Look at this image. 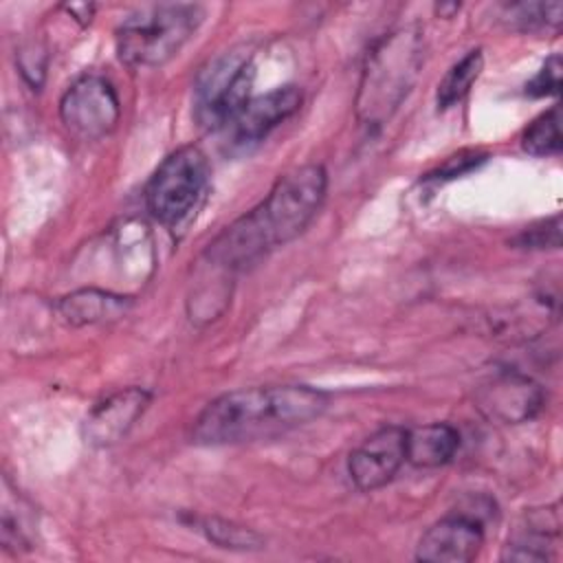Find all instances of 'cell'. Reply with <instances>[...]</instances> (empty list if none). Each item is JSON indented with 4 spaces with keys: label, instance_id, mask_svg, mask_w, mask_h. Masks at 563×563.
I'll return each mask as SVG.
<instances>
[{
    "label": "cell",
    "instance_id": "cell-3",
    "mask_svg": "<svg viewBox=\"0 0 563 563\" xmlns=\"http://www.w3.org/2000/svg\"><path fill=\"white\" fill-rule=\"evenodd\" d=\"M424 62V37L405 26L385 35L365 57L354 101L356 119L367 130H378L391 119L411 92Z\"/></svg>",
    "mask_w": 563,
    "mask_h": 563
},
{
    "label": "cell",
    "instance_id": "cell-18",
    "mask_svg": "<svg viewBox=\"0 0 563 563\" xmlns=\"http://www.w3.org/2000/svg\"><path fill=\"white\" fill-rule=\"evenodd\" d=\"M521 147L530 156H554L561 152V108L552 106L523 132Z\"/></svg>",
    "mask_w": 563,
    "mask_h": 563
},
{
    "label": "cell",
    "instance_id": "cell-24",
    "mask_svg": "<svg viewBox=\"0 0 563 563\" xmlns=\"http://www.w3.org/2000/svg\"><path fill=\"white\" fill-rule=\"evenodd\" d=\"M433 9H435V13H438V15H442V18H451L455 11H460V4H457V2H449V4H435Z\"/></svg>",
    "mask_w": 563,
    "mask_h": 563
},
{
    "label": "cell",
    "instance_id": "cell-5",
    "mask_svg": "<svg viewBox=\"0 0 563 563\" xmlns=\"http://www.w3.org/2000/svg\"><path fill=\"white\" fill-rule=\"evenodd\" d=\"M209 161L196 145L172 152L145 185V207L154 220L178 229L196 213L209 187Z\"/></svg>",
    "mask_w": 563,
    "mask_h": 563
},
{
    "label": "cell",
    "instance_id": "cell-11",
    "mask_svg": "<svg viewBox=\"0 0 563 563\" xmlns=\"http://www.w3.org/2000/svg\"><path fill=\"white\" fill-rule=\"evenodd\" d=\"M301 106V90L297 86H282L266 95L251 97L238 117L227 125L231 145L249 147L260 143L282 121L292 117Z\"/></svg>",
    "mask_w": 563,
    "mask_h": 563
},
{
    "label": "cell",
    "instance_id": "cell-12",
    "mask_svg": "<svg viewBox=\"0 0 563 563\" xmlns=\"http://www.w3.org/2000/svg\"><path fill=\"white\" fill-rule=\"evenodd\" d=\"M152 394L143 387H125L92 407L84 422V438L92 446H112L128 435L145 413Z\"/></svg>",
    "mask_w": 563,
    "mask_h": 563
},
{
    "label": "cell",
    "instance_id": "cell-4",
    "mask_svg": "<svg viewBox=\"0 0 563 563\" xmlns=\"http://www.w3.org/2000/svg\"><path fill=\"white\" fill-rule=\"evenodd\" d=\"M205 18L200 4H154L125 18L114 35L117 55L130 68L169 62Z\"/></svg>",
    "mask_w": 563,
    "mask_h": 563
},
{
    "label": "cell",
    "instance_id": "cell-21",
    "mask_svg": "<svg viewBox=\"0 0 563 563\" xmlns=\"http://www.w3.org/2000/svg\"><path fill=\"white\" fill-rule=\"evenodd\" d=\"M561 90V55H550L537 75L526 84V95L530 97H550Z\"/></svg>",
    "mask_w": 563,
    "mask_h": 563
},
{
    "label": "cell",
    "instance_id": "cell-10",
    "mask_svg": "<svg viewBox=\"0 0 563 563\" xmlns=\"http://www.w3.org/2000/svg\"><path fill=\"white\" fill-rule=\"evenodd\" d=\"M484 545V526L477 515L457 512L431 523L418 545L416 559L427 563H468Z\"/></svg>",
    "mask_w": 563,
    "mask_h": 563
},
{
    "label": "cell",
    "instance_id": "cell-20",
    "mask_svg": "<svg viewBox=\"0 0 563 563\" xmlns=\"http://www.w3.org/2000/svg\"><path fill=\"white\" fill-rule=\"evenodd\" d=\"M512 246L526 249V251H545V249H559L561 246V216H550L545 220H539L526 229H521L512 238Z\"/></svg>",
    "mask_w": 563,
    "mask_h": 563
},
{
    "label": "cell",
    "instance_id": "cell-15",
    "mask_svg": "<svg viewBox=\"0 0 563 563\" xmlns=\"http://www.w3.org/2000/svg\"><path fill=\"white\" fill-rule=\"evenodd\" d=\"M460 449V433L446 422H429L407 429V462L416 468H440Z\"/></svg>",
    "mask_w": 563,
    "mask_h": 563
},
{
    "label": "cell",
    "instance_id": "cell-23",
    "mask_svg": "<svg viewBox=\"0 0 563 563\" xmlns=\"http://www.w3.org/2000/svg\"><path fill=\"white\" fill-rule=\"evenodd\" d=\"M44 53L40 51H33V48H24L18 53V66H20V73L22 77L29 81V86H33L35 90L42 86L44 81V68H46V62H44Z\"/></svg>",
    "mask_w": 563,
    "mask_h": 563
},
{
    "label": "cell",
    "instance_id": "cell-17",
    "mask_svg": "<svg viewBox=\"0 0 563 563\" xmlns=\"http://www.w3.org/2000/svg\"><path fill=\"white\" fill-rule=\"evenodd\" d=\"M510 26L519 31H559L563 20L561 2H519L504 7Z\"/></svg>",
    "mask_w": 563,
    "mask_h": 563
},
{
    "label": "cell",
    "instance_id": "cell-9",
    "mask_svg": "<svg viewBox=\"0 0 563 563\" xmlns=\"http://www.w3.org/2000/svg\"><path fill=\"white\" fill-rule=\"evenodd\" d=\"M543 387L519 372H499L475 391V407L479 413L501 424L532 420L543 409Z\"/></svg>",
    "mask_w": 563,
    "mask_h": 563
},
{
    "label": "cell",
    "instance_id": "cell-14",
    "mask_svg": "<svg viewBox=\"0 0 563 563\" xmlns=\"http://www.w3.org/2000/svg\"><path fill=\"white\" fill-rule=\"evenodd\" d=\"M130 306L132 297L101 288H79L57 301V312L70 325H92L123 317Z\"/></svg>",
    "mask_w": 563,
    "mask_h": 563
},
{
    "label": "cell",
    "instance_id": "cell-16",
    "mask_svg": "<svg viewBox=\"0 0 563 563\" xmlns=\"http://www.w3.org/2000/svg\"><path fill=\"white\" fill-rule=\"evenodd\" d=\"M482 68H484L482 48L468 51L457 64H453L444 75V79L438 84V92H435L438 110H449L455 103H460L468 95L475 79L479 77Z\"/></svg>",
    "mask_w": 563,
    "mask_h": 563
},
{
    "label": "cell",
    "instance_id": "cell-6",
    "mask_svg": "<svg viewBox=\"0 0 563 563\" xmlns=\"http://www.w3.org/2000/svg\"><path fill=\"white\" fill-rule=\"evenodd\" d=\"M255 81L253 55L244 46L209 59L196 81V119L207 130L227 128L249 103Z\"/></svg>",
    "mask_w": 563,
    "mask_h": 563
},
{
    "label": "cell",
    "instance_id": "cell-7",
    "mask_svg": "<svg viewBox=\"0 0 563 563\" xmlns=\"http://www.w3.org/2000/svg\"><path fill=\"white\" fill-rule=\"evenodd\" d=\"M119 117L121 103L117 90L101 75L79 77L59 99V119L64 128L81 141L108 136L117 128Z\"/></svg>",
    "mask_w": 563,
    "mask_h": 563
},
{
    "label": "cell",
    "instance_id": "cell-19",
    "mask_svg": "<svg viewBox=\"0 0 563 563\" xmlns=\"http://www.w3.org/2000/svg\"><path fill=\"white\" fill-rule=\"evenodd\" d=\"M200 532L216 543L218 548H229V550H260L264 548L262 534L255 530L220 519V517H205L200 521Z\"/></svg>",
    "mask_w": 563,
    "mask_h": 563
},
{
    "label": "cell",
    "instance_id": "cell-13",
    "mask_svg": "<svg viewBox=\"0 0 563 563\" xmlns=\"http://www.w3.org/2000/svg\"><path fill=\"white\" fill-rule=\"evenodd\" d=\"M561 519L556 506L548 508H534L526 512L523 523L515 532L512 539H508V545L504 548L501 559L504 561H552L554 559V543L559 539Z\"/></svg>",
    "mask_w": 563,
    "mask_h": 563
},
{
    "label": "cell",
    "instance_id": "cell-1",
    "mask_svg": "<svg viewBox=\"0 0 563 563\" xmlns=\"http://www.w3.org/2000/svg\"><path fill=\"white\" fill-rule=\"evenodd\" d=\"M328 189L323 165L308 163L277 178L266 198L231 222L205 249V260L222 273L244 271L292 242L319 213Z\"/></svg>",
    "mask_w": 563,
    "mask_h": 563
},
{
    "label": "cell",
    "instance_id": "cell-22",
    "mask_svg": "<svg viewBox=\"0 0 563 563\" xmlns=\"http://www.w3.org/2000/svg\"><path fill=\"white\" fill-rule=\"evenodd\" d=\"M486 161L484 152L477 150H462L453 156H449L438 169L429 172L424 176V180H449V178H457L462 174H468L471 169H475L477 165H482Z\"/></svg>",
    "mask_w": 563,
    "mask_h": 563
},
{
    "label": "cell",
    "instance_id": "cell-2",
    "mask_svg": "<svg viewBox=\"0 0 563 563\" xmlns=\"http://www.w3.org/2000/svg\"><path fill=\"white\" fill-rule=\"evenodd\" d=\"M328 394L310 385H255L213 398L196 418L191 440L205 446L282 435L319 418Z\"/></svg>",
    "mask_w": 563,
    "mask_h": 563
},
{
    "label": "cell",
    "instance_id": "cell-8",
    "mask_svg": "<svg viewBox=\"0 0 563 563\" xmlns=\"http://www.w3.org/2000/svg\"><path fill=\"white\" fill-rule=\"evenodd\" d=\"M407 462V429L398 424L383 427L358 444L347 457L352 484L372 493L387 486Z\"/></svg>",
    "mask_w": 563,
    "mask_h": 563
}]
</instances>
